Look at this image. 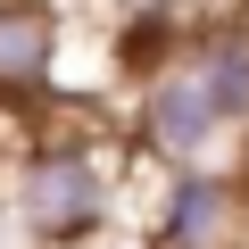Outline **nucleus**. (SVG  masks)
<instances>
[{
	"instance_id": "f257e3e1",
	"label": "nucleus",
	"mask_w": 249,
	"mask_h": 249,
	"mask_svg": "<svg viewBox=\"0 0 249 249\" xmlns=\"http://www.w3.org/2000/svg\"><path fill=\"white\" fill-rule=\"evenodd\" d=\"M133 133H42L25 142L9 166H0V191H9L17 241L25 249H100L116 241L124 216V175H133Z\"/></svg>"
},
{
	"instance_id": "f03ea898",
	"label": "nucleus",
	"mask_w": 249,
	"mask_h": 249,
	"mask_svg": "<svg viewBox=\"0 0 249 249\" xmlns=\"http://www.w3.org/2000/svg\"><path fill=\"white\" fill-rule=\"evenodd\" d=\"M224 142H232V124H224V108H216V91L199 83L191 58H166L158 75L133 83V150L158 175L224 166Z\"/></svg>"
},
{
	"instance_id": "7ed1b4c3",
	"label": "nucleus",
	"mask_w": 249,
	"mask_h": 249,
	"mask_svg": "<svg viewBox=\"0 0 249 249\" xmlns=\"http://www.w3.org/2000/svg\"><path fill=\"white\" fill-rule=\"evenodd\" d=\"M142 241L150 249H241L249 241V183L232 166L158 175V208H150Z\"/></svg>"
},
{
	"instance_id": "20e7f679",
	"label": "nucleus",
	"mask_w": 249,
	"mask_h": 249,
	"mask_svg": "<svg viewBox=\"0 0 249 249\" xmlns=\"http://www.w3.org/2000/svg\"><path fill=\"white\" fill-rule=\"evenodd\" d=\"M58 83V9L50 0H0V108H50Z\"/></svg>"
},
{
	"instance_id": "39448f33",
	"label": "nucleus",
	"mask_w": 249,
	"mask_h": 249,
	"mask_svg": "<svg viewBox=\"0 0 249 249\" xmlns=\"http://www.w3.org/2000/svg\"><path fill=\"white\" fill-rule=\"evenodd\" d=\"M183 58H191V67H199V83L216 91L224 124H232V133H249V17L191 34V42H183Z\"/></svg>"
},
{
	"instance_id": "423d86ee",
	"label": "nucleus",
	"mask_w": 249,
	"mask_h": 249,
	"mask_svg": "<svg viewBox=\"0 0 249 249\" xmlns=\"http://www.w3.org/2000/svg\"><path fill=\"white\" fill-rule=\"evenodd\" d=\"M0 249H25L17 241V216H9V191H0Z\"/></svg>"
},
{
	"instance_id": "0eeeda50",
	"label": "nucleus",
	"mask_w": 249,
	"mask_h": 249,
	"mask_svg": "<svg viewBox=\"0 0 249 249\" xmlns=\"http://www.w3.org/2000/svg\"><path fill=\"white\" fill-rule=\"evenodd\" d=\"M100 249H150V241H124V232H116V241H100Z\"/></svg>"
}]
</instances>
